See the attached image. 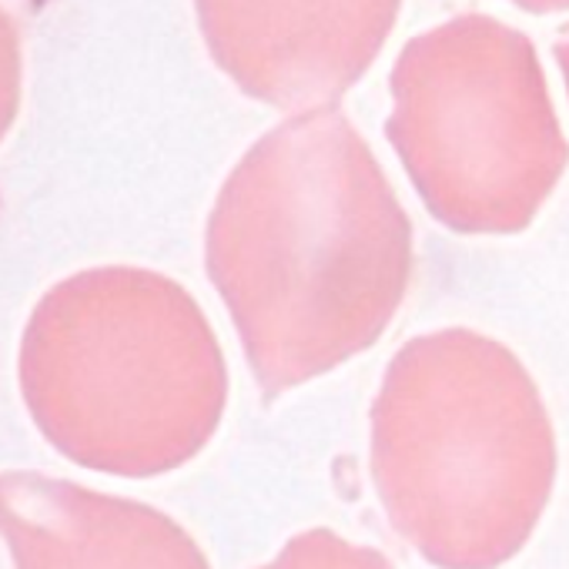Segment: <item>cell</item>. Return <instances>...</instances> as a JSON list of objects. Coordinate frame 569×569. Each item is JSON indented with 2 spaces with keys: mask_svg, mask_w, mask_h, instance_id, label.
Listing matches in <instances>:
<instances>
[{
  "mask_svg": "<svg viewBox=\"0 0 569 569\" xmlns=\"http://www.w3.org/2000/svg\"><path fill=\"white\" fill-rule=\"evenodd\" d=\"M208 278L264 399L379 342L412 274V221L339 108L258 138L208 218Z\"/></svg>",
  "mask_w": 569,
  "mask_h": 569,
  "instance_id": "1",
  "label": "cell"
},
{
  "mask_svg": "<svg viewBox=\"0 0 569 569\" xmlns=\"http://www.w3.org/2000/svg\"><path fill=\"white\" fill-rule=\"evenodd\" d=\"M372 479L392 529L439 569H496L532 536L556 436L522 362L469 329L406 342L372 406Z\"/></svg>",
  "mask_w": 569,
  "mask_h": 569,
  "instance_id": "2",
  "label": "cell"
},
{
  "mask_svg": "<svg viewBox=\"0 0 569 569\" xmlns=\"http://www.w3.org/2000/svg\"><path fill=\"white\" fill-rule=\"evenodd\" d=\"M21 396L71 462L148 479L194 459L224 416L228 369L178 281L128 264L88 268L34 306Z\"/></svg>",
  "mask_w": 569,
  "mask_h": 569,
  "instance_id": "3",
  "label": "cell"
},
{
  "mask_svg": "<svg viewBox=\"0 0 569 569\" xmlns=\"http://www.w3.org/2000/svg\"><path fill=\"white\" fill-rule=\"evenodd\" d=\"M386 134L432 218L462 234L529 228L569 161L532 41L489 14L402 48Z\"/></svg>",
  "mask_w": 569,
  "mask_h": 569,
  "instance_id": "4",
  "label": "cell"
},
{
  "mask_svg": "<svg viewBox=\"0 0 569 569\" xmlns=\"http://www.w3.org/2000/svg\"><path fill=\"white\" fill-rule=\"evenodd\" d=\"M402 0H194L214 64L254 101L316 111L382 51Z\"/></svg>",
  "mask_w": 569,
  "mask_h": 569,
  "instance_id": "5",
  "label": "cell"
},
{
  "mask_svg": "<svg viewBox=\"0 0 569 569\" xmlns=\"http://www.w3.org/2000/svg\"><path fill=\"white\" fill-rule=\"evenodd\" d=\"M0 569H211L154 506L44 472H0Z\"/></svg>",
  "mask_w": 569,
  "mask_h": 569,
  "instance_id": "6",
  "label": "cell"
},
{
  "mask_svg": "<svg viewBox=\"0 0 569 569\" xmlns=\"http://www.w3.org/2000/svg\"><path fill=\"white\" fill-rule=\"evenodd\" d=\"M258 569H392L372 546H352L332 529H309L284 542V549Z\"/></svg>",
  "mask_w": 569,
  "mask_h": 569,
  "instance_id": "7",
  "label": "cell"
},
{
  "mask_svg": "<svg viewBox=\"0 0 569 569\" xmlns=\"http://www.w3.org/2000/svg\"><path fill=\"white\" fill-rule=\"evenodd\" d=\"M21 38L11 14L0 8V141L8 138L21 108Z\"/></svg>",
  "mask_w": 569,
  "mask_h": 569,
  "instance_id": "8",
  "label": "cell"
},
{
  "mask_svg": "<svg viewBox=\"0 0 569 569\" xmlns=\"http://www.w3.org/2000/svg\"><path fill=\"white\" fill-rule=\"evenodd\" d=\"M516 8L532 11V14H552V11H569V0H512Z\"/></svg>",
  "mask_w": 569,
  "mask_h": 569,
  "instance_id": "9",
  "label": "cell"
},
{
  "mask_svg": "<svg viewBox=\"0 0 569 569\" xmlns=\"http://www.w3.org/2000/svg\"><path fill=\"white\" fill-rule=\"evenodd\" d=\"M552 54H556V61L562 68V78H566V88H569V28L559 31V38L552 44Z\"/></svg>",
  "mask_w": 569,
  "mask_h": 569,
  "instance_id": "10",
  "label": "cell"
}]
</instances>
